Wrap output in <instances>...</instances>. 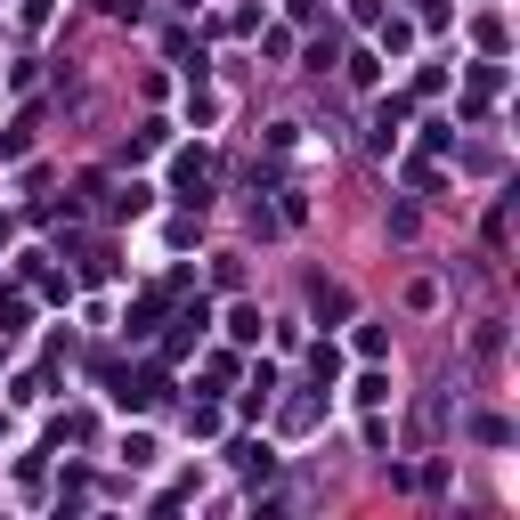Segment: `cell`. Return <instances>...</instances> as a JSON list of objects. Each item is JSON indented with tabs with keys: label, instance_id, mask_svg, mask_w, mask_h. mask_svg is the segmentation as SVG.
<instances>
[{
	"label": "cell",
	"instance_id": "1",
	"mask_svg": "<svg viewBox=\"0 0 520 520\" xmlns=\"http://www.w3.org/2000/svg\"><path fill=\"white\" fill-rule=\"evenodd\" d=\"M179 195H187V204H204V195H212V155H187L179 163Z\"/></svg>",
	"mask_w": 520,
	"mask_h": 520
}]
</instances>
